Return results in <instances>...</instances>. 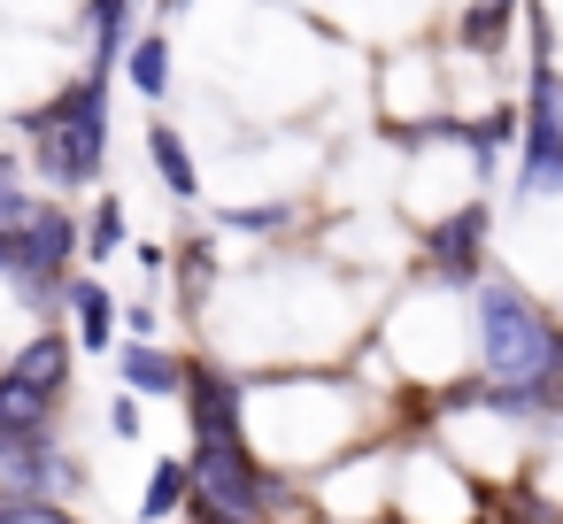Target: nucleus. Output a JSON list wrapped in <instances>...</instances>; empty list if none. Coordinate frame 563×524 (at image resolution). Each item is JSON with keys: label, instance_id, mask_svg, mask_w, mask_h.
Returning a JSON list of instances; mask_svg holds the SVG:
<instances>
[{"label": "nucleus", "instance_id": "obj_1", "mask_svg": "<svg viewBox=\"0 0 563 524\" xmlns=\"http://www.w3.org/2000/svg\"><path fill=\"white\" fill-rule=\"evenodd\" d=\"M109 101H117V78L70 70L47 101L16 109L24 170H32L40 193H55V201L101 193V178H109Z\"/></svg>", "mask_w": 563, "mask_h": 524}, {"label": "nucleus", "instance_id": "obj_2", "mask_svg": "<svg viewBox=\"0 0 563 524\" xmlns=\"http://www.w3.org/2000/svg\"><path fill=\"white\" fill-rule=\"evenodd\" d=\"M471 378L563 401V309H548L517 270H494L471 293Z\"/></svg>", "mask_w": 563, "mask_h": 524}, {"label": "nucleus", "instance_id": "obj_3", "mask_svg": "<svg viewBox=\"0 0 563 524\" xmlns=\"http://www.w3.org/2000/svg\"><path fill=\"white\" fill-rule=\"evenodd\" d=\"M494 224H501V201H494V193H471V201L440 209L432 224L409 232V263H401V278L471 301V293L494 278Z\"/></svg>", "mask_w": 563, "mask_h": 524}, {"label": "nucleus", "instance_id": "obj_4", "mask_svg": "<svg viewBox=\"0 0 563 524\" xmlns=\"http://www.w3.org/2000/svg\"><path fill=\"white\" fill-rule=\"evenodd\" d=\"M563 201V63H525L517 86V155H509V224Z\"/></svg>", "mask_w": 563, "mask_h": 524}, {"label": "nucleus", "instance_id": "obj_5", "mask_svg": "<svg viewBox=\"0 0 563 524\" xmlns=\"http://www.w3.org/2000/svg\"><path fill=\"white\" fill-rule=\"evenodd\" d=\"M93 493V470L70 439H9L0 432V501H63L78 509Z\"/></svg>", "mask_w": 563, "mask_h": 524}, {"label": "nucleus", "instance_id": "obj_6", "mask_svg": "<svg viewBox=\"0 0 563 524\" xmlns=\"http://www.w3.org/2000/svg\"><path fill=\"white\" fill-rule=\"evenodd\" d=\"M186 432L209 439V447H247V378L232 363H217L209 347H194V370H186Z\"/></svg>", "mask_w": 563, "mask_h": 524}, {"label": "nucleus", "instance_id": "obj_7", "mask_svg": "<svg viewBox=\"0 0 563 524\" xmlns=\"http://www.w3.org/2000/svg\"><path fill=\"white\" fill-rule=\"evenodd\" d=\"M224 247H217V232H201V224H186L178 239H170V309H178V324H209V309H217V293H224Z\"/></svg>", "mask_w": 563, "mask_h": 524}, {"label": "nucleus", "instance_id": "obj_8", "mask_svg": "<svg viewBox=\"0 0 563 524\" xmlns=\"http://www.w3.org/2000/svg\"><path fill=\"white\" fill-rule=\"evenodd\" d=\"M517 16H525V0H463L440 55H448V63L501 70V63H509V40H517Z\"/></svg>", "mask_w": 563, "mask_h": 524}, {"label": "nucleus", "instance_id": "obj_9", "mask_svg": "<svg viewBox=\"0 0 563 524\" xmlns=\"http://www.w3.org/2000/svg\"><path fill=\"white\" fill-rule=\"evenodd\" d=\"M0 370H9L16 386H32V393H47V401H70V386H78V339L63 324H40V332H24L9 347Z\"/></svg>", "mask_w": 563, "mask_h": 524}, {"label": "nucleus", "instance_id": "obj_10", "mask_svg": "<svg viewBox=\"0 0 563 524\" xmlns=\"http://www.w3.org/2000/svg\"><path fill=\"white\" fill-rule=\"evenodd\" d=\"M186 370H194V347H170V339H117V378L124 393L147 409V401H178L186 393Z\"/></svg>", "mask_w": 563, "mask_h": 524}, {"label": "nucleus", "instance_id": "obj_11", "mask_svg": "<svg viewBox=\"0 0 563 524\" xmlns=\"http://www.w3.org/2000/svg\"><path fill=\"white\" fill-rule=\"evenodd\" d=\"M117 293H109V278L101 270H70V286H63V332L78 339V355H117Z\"/></svg>", "mask_w": 563, "mask_h": 524}, {"label": "nucleus", "instance_id": "obj_12", "mask_svg": "<svg viewBox=\"0 0 563 524\" xmlns=\"http://www.w3.org/2000/svg\"><path fill=\"white\" fill-rule=\"evenodd\" d=\"M140 147H147V170H155V186L178 201V209H194L201 201V186H209V170H201V155H194V140L170 124V116H147V132H140Z\"/></svg>", "mask_w": 563, "mask_h": 524}, {"label": "nucleus", "instance_id": "obj_13", "mask_svg": "<svg viewBox=\"0 0 563 524\" xmlns=\"http://www.w3.org/2000/svg\"><path fill=\"white\" fill-rule=\"evenodd\" d=\"M117 78H124L147 109H163V101H170V78H178V47H170V32H163V24H140V40L124 47Z\"/></svg>", "mask_w": 563, "mask_h": 524}, {"label": "nucleus", "instance_id": "obj_14", "mask_svg": "<svg viewBox=\"0 0 563 524\" xmlns=\"http://www.w3.org/2000/svg\"><path fill=\"white\" fill-rule=\"evenodd\" d=\"M217 232H240V239L286 247V239L309 232V209H301V201H224V209H217Z\"/></svg>", "mask_w": 563, "mask_h": 524}, {"label": "nucleus", "instance_id": "obj_15", "mask_svg": "<svg viewBox=\"0 0 563 524\" xmlns=\"http://www.w3.org/2000/svg\"><path fill=\"white\" fill-rule=\"evenodd\" d=\"M63 424H70V401H47L0 370V432L9 439H63Z\"/></svg>", "mask_w": 563, "mask_h": 524}, {"label": "nucleus", "instance_id": "obj_16", "mask_svg": "<svg viewBox=\"0 0 563 524\" xmlns=\"http://www.w3.org/2000/svg\"><path fill=\"white\" fill-rule=\"evenodd\" d=\"M124 247H132V209H124L117 193H93V201L78 209V263L101 270V263H117Z\"/></svg>", "mask_w": 563, "mask_h": 524}, {"label": "nucleus", "instance_id": "obj_17", "mask_svg": "<svg viewBox=\"0 0 563 524\" xmlns=\"http://www.w3.org/2000/svg\"><path fill=\"white\" fill-rule=\"evenodd\" d=\"M186 501H194V486H186V455H155L147 478H140V524H178Z\"/></svg>", "mask_w": 563, "mask_h": 524}, {"label": "nucleus", "instance_id": "obj_18", "mask_svg": "<svg viewBox=\"0 0 563 524\" xmlns=\"http://www.w3.org/2000/svg\"><path fill=\"white\" fill-rule=\"evenodd\" d=\"M0 524H78V509H63V501H0Z\"/></svg>", "mask_w": 563, "mask_h": 524}, {"label": "nucleus", "instance_id": "obj_19", "mask_svg": "<svg viewBox=\"0 0 563 524\" xmlns=\"http://www.w3.org/2000/svg\"><path fill=\"white\" fill-rule=\"evenodd\" d=\"M147 432V409L132 393H109V439H140Z\"/></svg>", "mask_w": 563, "mask_h": 524}, {"label": "nucleus", "instance_id": "obj_20", "mask_svg": "<svg viewBox=\"0 0 563 524\" xmlns=\"http://www.w3.org/2000/svg\"><path fill=\"white\" fill-rule=\"evenodd\" d=\"M109 9H117V0H78V24H101Z\"/></svg>", "mask_w": 563, "mask_h": 524}, {"label": "nucleus", "instance_id": "obj_21", "mask_svg": "<svg viewBox=\"0 0 563 524\" xmlns=\"http://www.w3.org/2000/svg\"><path fill=\"white\" fill-rule=\"evenodd\" d=\"M117 9H124V16H132V24H140V16H147V9H155V0H117Z\"/></svg>", "mask_w": 563, "mask_h": 524}, {"label": "nucleus", "instance_id": "obj_22", "mask_svg": "<svg viewBox=\"0 0 563 524\" xmlns=\"http://www.w3.org/2000/svg\"><path fill=\"white\" fill-rule=\"evenodd\" d=\"M178 524H209V516H194V509H186V516H178Z\"/></svg>", "mask_w": 563, "mask_h": 524}, {"label": "nucleus", "instance_id": "obj_23", "mask_svg": "<svg viewBox=\"0 0 563 524\" xmlns=\"http://www.w3.org/2000/svg\"><path fill=\"white\" fill-rule=\"evenodd\" d=\"M540 524H563V509H548V516H540Z\"/></svg>", "mask_w": 563, "mask_h": 524}, {"label": "nucleus", "instance_id": "obj_24", "mask_svg": "<svg viewBox=\"0 0 563 524\" xmlns=\"http://www.w3.org/2000/svg\"><path fill=\"white\" fill-rule=\"evenodd\" d=\"M78 524H86V516H78Z\"/></svg>", "mask_w": 563, "mask_h": 524}]
</instances>
